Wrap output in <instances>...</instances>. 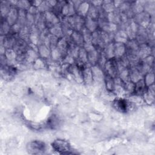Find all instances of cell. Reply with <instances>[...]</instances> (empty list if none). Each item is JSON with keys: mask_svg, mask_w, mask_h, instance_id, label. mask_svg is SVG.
I'll return each mask as SVG.
<instances>
[{"mask_svg": "<svg viewBox=\"0 0 155 155\" xmlns=\"http://www.w3.org/2000/svg\"><path fill=\"white\" fill-rule=\"evenodd\" d=\"M45 149V143L40 140H33L29 142L27 145V151L30 154H42L44 153Z\"/></svg>", "mask_w": 155, "mask_h": 155, "instance_id": "cell-1", "label": "cell"}, {"mask_svg": "<svg viewBox=\"0 0 155 155\" xmlns=\"http://www.w3.org/2000/svg\"><path fill=\"white\" fill-rule=\"evenodd\" d=\"M53 148L61 154H69L70 150V145L69 143L63 139H56L52 143Z\"/></svg>", "mask_w": 155, "mask_h": 155, "instance_id": "cell-2", "label": "cell"}, {"mask_svg": "<svg viewBox=\"0 0 155 155\" xmlns=\"http://www.w3.org/2000/svg\"><path fill=\"white\" fill-rule=\"evenodd\" d=\"M105 66L106 71L107 72V75L112 78H114L116 76L118 71V67L117 62L113 59L109 60L105 63Z\"/></svg>", "mask_w": 155, "mask_h": 155, "instance_id": "cell-3", "label": "cell"}, {"mask_svg": "<svg viewBox=\"0 0 155 155\" xmlns=\"http://www.w3.org/2000/svg\"><path fill=\"white\" fill-rule=\"evenodd\" d=\"M114 107L121 112H126L129 108V105L125 99L121 98L116 99L114 101Z\"/></svg>", "mask_w": 155, "mask_h": 155, "instance_id": "cell-4", "label": "cell"}, {"mask_svg": "<svg viewBox=\"0 0 155 155\" xmlns=\"http://www.w3.org/2000/svg\"><path fill=\"white\" fill-rule=\"evenodd\" d=\"M72 38L74 41V42L78 45V44H81L83 42L84 38L82 35H81L79 33L75 31L73 33H72Z\"/></svg>", "mask_w": 155, "mask_h": 155, "instance_id": "cell-5", "label": "cell"}, {"mask_svg": "<svg viewBox=\"0 0 155 155\" xmlns=\"http://www.w3.org/2000/svg\"><path fill=\"white\" fill-rule=\"evenodd\" d=\"M106 80V87L109 90H113L114 89V81L113 78L107 75L105 77Z\"/></svg>", "mask_w": 155, "mask_h": 155, "instance_id": "cell-6", "label": "cell"}]
</instances>
